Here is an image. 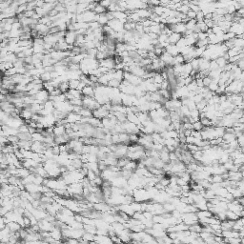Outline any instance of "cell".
Masks as SVG:
<instances>
[{
	"mask_svg": "<svg viewBox=\"0 0 244 244\" xmlns=\"http://www.w3.org/2000/svg\"><path fill=\"white\" fill-rule=\"evenodd\" d=\"M82 106L87 108L91 111H93L95 109H98L101 105L97 102L96 99L93 96H82Z\"/></svg>",
	"mask_w": 244,
	"mask_h": 244,
	"instance_id": "6da1fadb",
	"label": "cell"
},
{
	"mask_svg": "<svg viewBox=\"0 0 244 244\" xmlns=\"http://www.w3.org/2000/svg\"><path fill=\"white\" fill-rule=\"evenodd\" d=\"M107 25L111 27L115 32H123V31H125L124 27H123L124 24L122 23L121 21H119V20L116 19V18H113L112 20H109Z\"/></svg>",
	"mask_w": 244,
	"mask_h": 244,
	"instance_id": "7a4b0ae2",
	"label": "cell"
},
{
	"mask_svg": "<svg viewBox=\"0 0 244 244\" xmlns=\"http://www.w3.org/2000/svg\"><path fill=\"white\" fill-rule=\"evenodd\" d=\"M109 113H110V111H108V110L103 108L102 106H100L98 109H95V110H93V116L95 117V118H97V119L101 120L102 118H104V117H107L108 115H109Z\"/></svg>",
	"mask_w": 244,
	"mask_h": 244,
	"instance_id": "3957f363",
	"label": "cell"
},
{
	"mask_svg": "<svg viewBox=\"0 0 244 244\" xmlns=\"http://www.w3.org/2000/svg\"><path fill=\"white\" fill-rule=\"evenodd\" d=\"M76 32L75 31H67L64 36V40L68 45H75V38H76Z\"/></svg>",
	"mask_w": 244,
	"mask_h": 244,
	"instance_id": "277c9868",
	"label": "cell"
},
{
	"mask_svg": "<svg viewBox=\"0 0 244 244\" xmlns=\"http://www.w3.org/2000/svg\"><path fill=\"white\" fill-rule=\"evenodd\" d=\"M229 31L232 32H234L235 35H241V34H243L244 28H243V25H242V24H240V23H238V22H232Z\"/></svg>",
	"mask_w": 244,
	"mask_h": 244,
	"instance_id": "5b68a950",
	"label": "cell"
},
{
	"mask_svg": "<svg viewBox=\"0 0 244 244\" xmlns=\"http://www.w3.org/2000/svg\"><path fill=\"white\" fill-rule=\"evenodd\" d=\"M81 118H82V116H81L79 113H75V112L69 113L68 115H67V116H66L67 122H69V123H72V124L78 123V122L81 120Z\"/></svg>",
	"mask_w": 244,
	"mask_h": 244,
	"instance_id": "8992f818",
	"label": "cell"
},
{
	"mask_svg": "<svg viewBox=\"0 0 244 244\" xmlns=\"http://www.w3.org/2000/svg\"><path fill=\"white\" fill-rule=\"evenodd\" d=\"M173 58H174V56L168 54L166 51L162 52V55L159 56V59L165 64V66H171V62H172Z\"/></svg>",
	"mask_w": 244,
	"mask_h": 244,
	"instance_id": "52a82bcc",
	"label": "cell"
},
{
	"mask_svg": "<svg viewBox=\"0 0 244 244\" xmlns=\"http://www.w3.org/2000/svg\"><path fill=\"white\" fill-rule=\"evenodd\" d=\"M165 51L172 56H176L179 54V49H178V47L176 45V44H169V45L165 48Z\"/></svg>",
	"mask_w": 244,
	"mask_h": 244,
	"instance_id": "ba28073f",
	"label": "cell"
},
{
	"mask_svg": "<svg viewBox=\"0 0 244 244\" xmlns=\"http://www.w3.org/2000/svg\"><path fill=\"white\" fill-rule=\"evenodd\" d=\"M136 13L138 14V16H139L141 19H146V18H149V16L151 15L152 11L149 10L148 8H145V9H137V10H136Z\"/></svg>",
	"mask_w": 244,
	"mask_h": 244,
	"instance_id": "9c48e42d",
	"label": "cell"
},
{
	"mask_svg": "<svg viewBox=\"0 0 244 244\" xmlns=\"http://www.w3.org/2000/svg\"><path fill=\"white\" fill-rule=\"evenodd\" d=\"M52 133H54L55 136H62L66 133V128H65L64 125H55V127L52 128Z\"/></svg>",
	"mask_w": 244,
	"mask_h": 244,
	"instance_id": "30bf717a",
	"label": "cell"
},
{
	"mask_svg": "<svg viewBox=\"0 0 244 244\" xmlns=\"http://www.w3.org/2000/svg\"><path fill=\"white\" fill-rule=\"evenodd\" d=\"M95 21L98 22L100 24L101 27L104 26V25H107L109 19H108L107 15H106V13H103V14H96Z\"/></svg>",
	"mask_w": 244,
	"mask_h": 244,
	"instance_id": "8fae6325",
	"label": "cell"
},
{
	"mask_svg": "<svg viewBox=\"0 0 244 244\" xmlns=\"http://www.w3.org/2000/svg\"><path fill=\"white\" fill-rule=\"evenodd\" d=\"M81 93L85 96H93V95H95V89L91 85H85V87L81 90Z\"/></svg>",
	"mask_w": 244,
	"mask_h": 244,
	"instance_id": "7c38bea8",
	"label": "cell"
},
{
	"mask_svg": "<svg viewBox=\"0 0 244 244\" xmlns=\"http://www.w3.org/2000/svg\"><path fill=\"white\" fill-rule=\"evenodd\" d=\"M6 226L10 229L11 232H13V233H14V232H17V231H19L20 229L22 228L21 225H20L19 223H17L16 221H10V222H8V223H6Z\"/></svg>",
	"mask_w": 244,
	"mask_h": 244,
	"instance_id": "4fadbf2b",
	"label": "cell"
},
{
	"mask_svg": "<svg viewBox=\"0 0 244 244\" xmlns=\"http://www.w3.org/2000/svg\"><path fill=\"white\" fill-rule=\"evenodd\" d=\"M181 36L182 35L180 34H177V32H173L172 34L168 36V41H169L170 44H177V42L180 39Z\"/></svg>",
	"mask_w": 244,
	"mask_h": 244,
	"instance_id": "5bb4252c",
	"label": "cell"
},
{
	"mask_svg": "<svg viewBox=\"0 0 244 244\" xmlns=\"http://www.w3.org/2000/svg\"><path fill=\"white\" fill-rule=\"evenodd\" d=\"M235 138H237V136H235V135L233 133L225 132L222 136V140H223V142H225V143H230L231 141L235 140Z\"/></svg>",
	"mask_w": 244,
	"mask_h": 244,
	"instance_id": "9a60e30c",
	"label": "cell"
},
{
	"mask_svg": "<svg viewBox=\"0 0 244 244\" xmlns=\"http://www.w3.org/2000/svg\"><path fill=\"white\" fill-rule=\"evenodd\" d=\"M78 113L82 117H91V116H93V111H91V110H89V109L85 108L83 106H82V108L80 109V111H79Z\"/></svg>",
	"mask_w": 244,
	"mask_h": 244,
	"instance_id": "2e32d148",
	"label": "cell"
},
{
	"mask_svg": "<svg viewBox=\"0 0 244 244\" xmlns=\"http://www.w3.org/2000/svg\"><path fill=\"white\" fill-rule=\"evenodd\" d=\"M83 230L87 233H91L95 235L96 234V227L95 225H88V224H84L83 225Z\"/></svg>",
	"mask_w": 244,
	"mask_h": 244,
	"instance_id": "e0dca14e",
	"label": "cell"
},
{
	"mask_svg": "<svg viewBox=\"0 0 244 244\" xmlns=\"http://www.w3.org/2000/svg\"><path fill=\"white\" fill-rule=\"evenodd\" d=\"M58 89L61 91V93H67L69 90H70V87H69V82L68 81H64V82L60 83L59 86H58Z\"/></svg>",
	"mask_w": 244,
	"mask_h": 244,
	"instance_id": "ac0fdd59",
	"label": "cell"
},
{
	"mask_svg": "<svg viewBox=\"0 0 244 244\" xmlns=\"http://www.w3.org/2000/svg\"><path fill=\"white\" fill-rule=\"evenodd\" d=\"M124 30L125 31H133L136 29V23H133V22H131V21H129V20H127V22L124 23Z\"/></svg>",
	"mask_w": 244,
	"mask_h": 244,
	"instance_id": "d6986e66",
	"label": "cell"
},
{
	"mask_svg": "<svg viewBox=\"0 0 244 244\" xmlns=\"http://www.w3.org/2000/svg\"><path fill=\"white\" fill-rule=\"evenodd\" d=\"M40 79L42 80V82H48V81H51L52 80L51 72H44L43 74L40 75Z\"/></svg>",
	"mask_w": 244,
	"mask_h": 244,
	"instance_id": "ffe728a7",
	"label": "cell"
},
{
	"mask_svg": "<svg viewBox=\"0 0 244 244\" xmlns=\"http://www.w3.org/2000/svg\"><path fill=\"white\" fill-rule=\"evenodd\" d=\"M93 11L96 14H103V13H106L107 10L105 9L104 7H102L100 5L99 3H96V5L95 7V9H93Z\"/></svg>",
	"mask_w": 244,
	"mask_h": 244,
	"instance_id": "44dd1931",
	"label": "cell"
},
{
	"mask_svg": "<svg viewBox=\"0 0 244 244\" xmlns=\"http://www.w3.org/2000/svg\"><path fill=\"white\" fill-rule=\"evenodd\" d=\"M186 29L187 30H192L194 28V26L197 25V20L196 19H188V21L185 23Z\"/></svg>",
	"mask_w": 244,
	"mask_h": 244,
	"instance_id": "7402d4cb",
	"label": "cell"
},
{
	"mask_svg": "<svg viewBox=\"0 0 244 244\" xmlns=\"http://www.w3.org/2000/svg\"><path fill=\"white\" fill-rule=\"evenodd\" d=\"M189 116L192 119H194V121L199 120V111H198L197 109L192 110V111H190V116Z\"/></svg>",
	"mask_w": 244,
	"mask_h": 244,
	"instance_id": "603a6c76",
	"label": "cell"
},
{
	"mask_svg": "<svg viewBox=\"0 0 244 244\" xmlns=\"http://www.w3.org/2000/svg\"><path fill=\"white\" fill-rule=\"evenodd\" d=\"M215 62H217V64L218 65L219 68H223L227 64V62H228V61L223 57V56H219V57H217V59H215Z\"/></svg>",
	"mask_w": 244,
	"mask_h": 244,
	"instance_id": "cb8c5ba5",
	"label": "cell"
},
{
	"mask_svg": "<svg viewBox=\"0 0 244 244\" xmlns=\"http://www.w3.org/2000/svg\"><path fill=\"white\" fill-rule=\"evenodd\" d=\"M68 82H69V87H70V89H77L80 80L79 79H71V80H69Z\"/></svg>",
	"mask_w": 244,
	"mask_h": 244,
	"instance_id": "d4e9b609",
	"label": "cell"
},
{
	"mask_svg": "<svg viewBox=\"0 0 244 244\" xmlns=\"http://www.w3.org/2000/svg\"><path fill=\"white\" fill-rule=\"evenodd\" d=\"M187 88H188V90L189 91H194V92H196L197 90V82H196V80L193 79L191 82L188 84V85H186Z\"/></svg>",
	"mask_w": 244,
	"mask_h": 244,
	"instance_id": "484cf974",
	"label": "cell"
},
{
	"mask_svg": "<svg viewBox=\"0 0 244 244\" xmlns=\"http://www.w3.org/2000/svg\"><path fill=\"white\" fill-rule=\"evenodd\" d=\"M119 85H120V81L113 78V79H111V80H109L107 86L111 87V88H118Z\"/></svg>",
	"mask_w": 244,
	"mask_h": 244,
	"instance_id": "4316f807",
	"label": "cell"
},
{
	"mask_svg": "<svg viewBox=\"0 0 244 244\" xmlns=\"http://www.w3.org/2000/svg\"><path fill=\"white\" fill-rule=\"evenodd\" d=\"M197 28L199 29V31L200 32H206L207 30L209 29L208 27L206 26V24L204 23V21H197Z\"/></svg>",
	"mask_w": 244,
	"mask_h": 244,
	"instance_id": "83f0119b",
	"label": "cell"
},
{
	"mask_svg": "<svg viewBox=\"0 0 244 244\" xmlns=\"http://www.w3.org/2000/svg\"><path fill=\"white\" fill-rule=\"evenodd\" d=\"M88 25H89V28L88 29H90L92 31H95L96 29H98V28H100V24L97 22V21H92V22H89L88 23Z\"/></svg>",
	"mask_w": 244,
	"mask_h": 244,
	"instance_id": "f1b7e54d",
	"label": "cell"
},
{
	"mask_svg": "<svg viewBox=\"0 0 244 244\" xmlns=\"http://www.w3.org/2000/svg\"><path fill=\"white\" fill-rule=\"evenodd\" d=\"M93 237H95V235L93 234L85 232V233L83 234V235H82V238L85 239V240H87L88 242H92V241H93Z\"/></svg>",
	"mask_w": 244,
	"mask_h": 244,
	"instance_id": "f546056e",
	"label": "cell"
},
{
	"mask_svg": "<svg viewBox=\"0 0 244 244\" xmlns=\"http://www.w3.org/2000/svg\"><path fill=\"white\" fill-rule=\"evenodd\" d=\"M217 88H218V82H217V81H215V80L212 79V82H211V83L208 85L209 91H211V92H215V91H217Z\"/></svg>",
	"mask_w": 244,
	"mask_h": 244,
	"instance_id": "4dcf8cb0",
	"label": "cell"
},
{
	"mask_svg": "<svg viewBox=\"0 0 244 244\" xmlns=\"http://www.w3.org/2000/svg\"><path fill=\"white\" fill-rule=\"evenodd\" d=\"M72 106H82V98H72L69 100Z\"/></svg>",
	"mask_w": 244,
	"mask_h": 244,
	"instance_id": "1f68e13d",
	"label": "cell"
},
{
	"mask_svg": "<svg viewBox=\"0 0 244 244\" xmlns=\"http://www.w3.org/2000/svg\"><path fill=\"white\" fill-rule=\"evenodd\" d=\"M199 121L201 122V124L203 125V127H208V126H212V124H211V119H209L208 117H202V118L199 119Z\"/></svg>",
	"mask_w": 244,
	"mask_h": 244,
	"instance_id": "d6a6232c",
	"label": "cell"
},
{
	"mask_svg": "<svg viewBox=\"0 0 244 244\" xmlns=\"http://www.w3.org/2000/svg\"><path fill=\"white\" fill-rule=\"evenodd\" d=\"M189 63H190L191 67H192L193 70L198 71V58H193Z\"/></svg>",
	"mask_w": 244,
	"mask_h": 244,
	"instance_id": "836d02e7",
	"label": "cell"
},
{
	"mask_svg": "<svg viewBox=\"0 0 244 244\" xmlns=\"http://www.w3.org/2000/svg\"><path fill=\"white\" fill-rule=\"evenodd\" d=\"M190 10V8H189V6L188 5H182L181 4V6L179 7V8H177V11H179V13H181V14H186L187 13H188V11Z\"/></svg>",
	"mask_w": 244,
	"mask_h": 244,
	"instance_id": "e575fe53",
	"label": "cell"
},
{
	"mask_svg": "<svg viewBox=\"0 0 244 244\" xmlns=\"http://www.w3.org/2000/svg\"><path fill=\"white\" fill-rule=\"evenodd\" d=\"M203 128V125L201 124V122L197 120V121H194L193 123V130H196V131H201Z\"/></svg>",
	"mask_w": 244,
	"mask_h": 244,
	"instance_id": "d590c367",
	"label": "cell"
},
{
	"mask_svg": "<svg viewBox=\"0 0 244 244\" xmlns=\"http://www.w3.org/2000/svg\"><path fill=\"white\" fill-rule=\"evenodd\" d=\"M206 105H207V101H206L205 99H203V100L200 101V102L197 103V109L198 110L199 112H201L202 110L205 108Z\"/></svg>",
	"mask_w": 244,
	"mask_h": 244,
	"instance_id": "8d00e7d4",
	"label": "cell"
},
{
	"mask_svg": "<svg viewBox=\"0 0 244 244\" xmlns=\"http://www.w3.org/2000/svg\"><path fill=\"white\" fill-rule=\"evenodd\" d=\"M112 1H116V0H100V1H99L98 3L100 4L101 6L104 7L105 9L107 10V8L110 6V4L112 3Z\"/></svg>",
	"mask_w": 244,
	"mask_h": 244,
	"instance_id": "74e56055",
	"label": "cell"
},
{
	"mask_svg": "<svg viewBox=\"0 0 244 244\" xmlns=\"http://www.w3.org/2000/svg\"><path fill=\"white\" fill-rule=\"evenodd\" d=\"M218 65L215 62V60H210V64H209V70L210 71H214L218 69Z\"/></svg>",
	"mask_w": 244,
	"mask_h": 244,
	"instance_id": "f35d334b",
	"label": "cell"
},
{
	"mask_svg": "<svg viewBox=\"0 0 244 244\" xmlns=\"http://www.w3.org/2000/svg\"><path fill=\"white\" fill-rule=\"evenodd\" d=\"M192 99L194 100V102L197 104V103H198V102H200V101L203 100L204 98H203V95H201V93H197V95H194Z\"/></svg>",
	"mask_w": 244,
	"mask_h": 244,
	"instance_id": "ab89813d",
	"label": "cell"
},
{
	"mask_svg": "<svg viewBox=\"0 0 244 244\" xmlns=\"http://www.w3.org/2000/svg\"><path fill=\"white\" fill-rule=\"evenodd\" d=\"M202 81H203V85H204L205 87H208V85L212 82V78H211L209 75H206L202 78Z\"/></svg>",
	"mask_w": 244,
	"mask_h": 244,
	"instance_id": "60d3db41",
	"label": "cell"
},
{
	"mask_svg": "<svg viewBox=\"0 0 244 244\" xmlns=\"http://www.w3.org/2000/svg\"><path fill=\"white\" fill-rule=\"evenodd\" d=\"M196 15H197V13H194L192 10H189L188 13L186 14V16L188 19H196Z\"/></svg>",
	"mask_w": 244,
	"mask_h": 244,
	"instance_id": "b9f144b4",
	"label": "cell"
},
{
	"mask_svg": "<svg viewBox=\"0 0 244 244\" xmlns=\"http://www.w3.org/2000/svg\"><path fill=\"white\" fill-rule=\"evenodd\" d=\"M203 19H204V14L201 11H198L196 15V20L197 21H202Z\"/></svg>",
	"mask_w": 244,
	"mask_h": 244,
	"instance_id": "7bdbcfd3",
	"label": "cell"
},
{
	"mask_svg": "<svg viewBox=\"0 0 244 244\" xmlns=\"http://www.w3.org/2000/svg\"><path fill=\"white\" fill-rule=\"evenodd\" d=\"M182 128L184 130H193V123H191V122H184L182 124Z\"/></svg>",
	"mask_w": 244,
	"mask_h": 244,
	"instance_id": "ee69618b",
	"label": "cell"
},
{
	"mask_svg": "<svg viewBox=\"0 0 244 244\" xmlns=\"http://www.w3.org/2000/svg\"><path fill=\"white\" fill-rule=\"evenodd\" d=\"M189 8H190V10L194 11V13H197L198 11H200V9H199L198 5H194V4H192V3L189 4Z\"/></svg>",
	"mask_w": 244,
	"mask_h": 244,
	"instance_id": "f6af8a7d",
	"label": "cell"
},
{
	"mask_svg": "<svg viewBox=\"0 0 244 244\" xmlns=\"http://www.w3.org/2000/svg\"><path fill=\"white\" fill-rule=\"evenodd\" d=\"M235 64H237V66H238L239 69H241V70L243 71V69H244V58L239 59Z\"/></svg>",
	"mask_w": 244,
	"mask_h": 244,
	"instance_id": "bcb514c9",
	"label": "cell"
},
{
	"mask_svg": "<svg viewBox=\"0 0 244 244\" xmlns=\"http://www.w3.org/2000/svg\"><path fill=\"white\" fill-rule=\"evenodd\" d=\"M4 227H6L5 219H4V217H1V215H0V229H3Z\"/></svg>",
	"mask_w": 244,
	"mask_h": 244,
	"instance_id": "7dc6e473",
	"label": "cell"
},
{
	"mask_svg": "<svg viewBox=\"0 0 244 244\" xmlns=\"http://www.w3.org/2000/svg\"><path fill=\"white\" fill-rule=\"evenodd\" d=\"M7 98V95H3V93H0V102H2V101H5Z\"/></svg>",
	"mask_w": 244,
	"mask_h": 244,
	"instance_id": "c3c4849f",
	"label": "cell"
},
{
	"mask_svg": "<svg viewBox=\"0 0 244 244\" xmlns=\"http://www.w3.org/2000/svg\"><path fill=\"white\" fill-rule=\"evenodd\" d=\"M191 133H192V130H184V136H191Z\"/></svg>",
	"mask_w": 244,
	"mask_h": 244,
	"instance_id": "681fc988",
	"label": "cell"
},
{
	"mask_svg": "<svg viewBox=\"0 0 244 244\" xmlns=\"http://www.w3.org/2000/svg\"><path fill=\"white\" fill-rule=\"evenodd\" d=\"M45 3H51V4H56L57 0H44Z\"/></svg>",
	"mask_w": 244,
	"mask_h": 244,
	"instance_id": "f907efd6",
	"label": "cell"
},
{
	"mask_svg": "<svg viewBox=\"0 0 244 244\" xmlns=\"http://www.w3.org/2000/svg\"><path fill=\"white\" fill-rule=\"evenodd\" d=\"M235 1L237 2V3H238L240 6L243 7V5H244V0H235Z\"/></svg>",
	"mask_w": 244,
	"mask_h": 244,
	"instance_id": "816d5d0a",
	"label": "cell"
},
{
	"mask_svg": "<svg viewBox=\"0 0 244 244\" xmlns=\"http://www.w3.org/2000/svg\"><path fill=\"white\" fill-rule=\"evenodd\" d=\"M93 1H95V2H96V3H98V2L100 1V0H93Z\"/></svg>",
	"mask_w": 244,
	"mask_h": 244,
	"instance_id": "f5cc1de1",
	"label": "cell"
},
{
	"mask_svg": "<svg viewBox=\"0 0 244 244\" xmlns=\"http://www.w3.org/2000/svg\"><path fill=\"white\" fill-rule=\"evenodd\" d=\"M1 129H2V126H1V124H0V130H1Z\"/></svg>",
	"mask_w": 244,
	"mask_h": 244,
	"instance_id": "db71d44e",
	"label": "cell"
}]
</instances>
